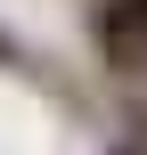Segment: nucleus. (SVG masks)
Returning a JSON list of instances; mask_svg holds the SVG:
<instances>
[{
  "mask_svg": "<svg viewBox=\"0 0 147 155\" xmlns=\"http://www.w3.org/2000/svg\"><path fill=\"white\" fill-rule=\"evenodd\" d=\"M131 131H147V74H139V98H131Z\"/></svg>",
  "mask_w": 147,
  "mask_h": 155,
  "instance_id": "obj_1",
  "label": "nucleus"
},
{
  "mask_svg": "<svg viewBox=\"0 0 147 155\" xmlns=\"http://www.w3.org/2000/svg\"><path fill=\"white\" fill-rule=\"evenodd\" d=\"M106 155H147V147H139V139H115V147H106Z\"/></svg>",
  "mask_w": 147,
  "mask_h": 155,
  "instance_id": "obj_2",
  "label": "nucleus"
},
{
  "mask_svg": "<svg viewBox=\"0 0 147 155\" xmlns=\"http://www.w3.org/2000/svg\"><path fill=\"white\" fill-rule=\"evenodd\" d=\"M131 139H139V147H147V131H131Z\"/></svg>",
  "mask_w": 147,
  "mask_h": 155,
  "instance_id": "obj_3",
  "label": "nucleus"
}]
</instances>
